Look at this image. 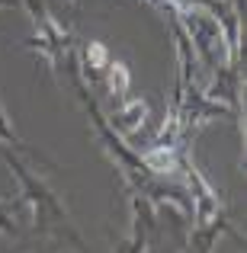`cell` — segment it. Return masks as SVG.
<instances>
[{
    "label": "cell",
    "instance_id": "obj_1",
    "mask_svg": "<svg viewBox=\"0 0 247 253\" xmlns=\"http://www.w3.org/2000/svg\"><path fill=\"white\" fill-rule=\"evenodd\" d=\"M3 157H6V164H10V170L19 176V186H23V199H19V202L29 205V211H32V218H36L39 228L49 231L51 224H55V228H64V234H68L71 241L81 244V241H77V231L71 228V221H68V211H64L61 199H58L39 176H32L19 161H13L10 154H3Z\"/></svg>",
    "mask_w": 247,
    "mask_h": 253
},
{
    "label": "cell",
    "instance_id": "obj_3",
    "mask_svg": "<svg viewBox=\"0 0 247 253\" xmlns=\"http://www.w3.org/2000/svg\"><path fill=\"white\" fill-rule=\"evenodd\" d=\"M106 74H109V93L116 99H122L129 93V71H125L122 61H109L106 64Z\"/></svg>",
    "mask_w": 247,
    "mask_h": 253
},
{
    "label": "cell",
    "instance_id": "obj_6",
    "mask_svg": "<svg viewBox=\"0 0 247 253\" xmlns=\"http://www.w3.org/2000/svg\"><path fill=\"white\" fill-rule=\"evenodd\" d=\"M10 205H13V199H0V234H13V228H16V221L10 215Z\"/></svg>",
    "mask_w": 247,
    "mask_h": 253
},
{
    "label": "cell",
    "instance_id": "obj_2",
    "mask_svg": "<svg viewBox=\"0 0 247 253\" xmlns=\"http://www.w3.org/2000/svg\"><path fill=\"white\" fill-rule=\"evenodd\" d=\"M145 116H148V103L145 99H125L116 112H112V125L122 135H132L145 125Z\"/></svg>",
    "mask_w": 247,
    "mask_h": 253
},
{
    "label": "cell",
    "instance_id": "obj_5",
    "mask_svg": "<svg viewBox=\"0 0 247 253\" xmlns=\"http://www.w3.org/2000/svg\"><path fill=\"white\" fill-rule=\"evenodd\" d=\"M112 58L106 55V48L99 42H93V45H87V68L93 71V74H103L106 71V64H109Z\"/></svg>",
    "mask_w": 247,
    "mask_h": 253
},
{
    "label": "cell",
    "instance_id": "obj_4",
    "mask_svg": "<svg viewBox=\"0 0 247 253\" xmlns=\"http://www.w3.org/2000/svg\"><path fill=\"white\" fill-rule=\"evenodd\" d=\"M0 141L10 144V148H16V151H26V154H32V151L23 144V138L16 135V128H13V122H10V116H6L3 106H0Z\"/></svg>",
    "mask_w": 247,
    "mask_h": 253
}]
</instances>
